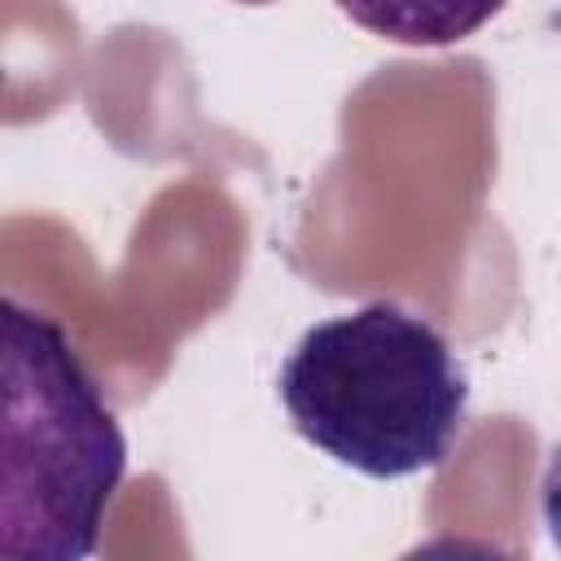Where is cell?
Masks as SVG:
<instances>
[{
  "label": "cell",
  "mask_w": 561,
  "mask_h": 561,
  "mask_svg": "<svg viewBox=\"0 0 561 561\" xmlns=\"http://www.w3.org/2000/svg\"><path fill=\"white\" fill-rule=\"evenodd\" d=\"M355 26L408 44V48H447L478 35L508 0H333Z\"/></svg>",
  "instance_id": "3"
},
{
  "label": "cell",
  "mask_w": 561,
  "mask_h": 561,
  "mask_svg": "<svg viewBox=\"0 0 561 561\" xmlns=\"http://www.w3.org/2000/svg\"><path fill=\"white\" fill-rule=\"evenodd\" d=\"M0 557L79 561L96 548L127 473V438L66 329L4 298Z\"/></svg>",
  "instance_id": "2"
},
{
  "label": "cell",
  "mask_w": 561,
  "mask_h": 561,
  "mask_svg": "<svg viewBox=\"0 0 561 561\" xmlns=\"http://www.w3.org/2000/svg\"><path fill=\"white\" fill-rule=\"evenodd\" d=\"M539 517L548 526V539L557 543L561 552V438L557 447L548 451V465H543V482H539Z\"/></svg>",
  "instance_id": "4"
},
{
  "label": "cell",
  "mask_w": 561,
  "mask_h": 561,
  "mask_svg": "<svg viewBox=\"0 0 561 561\" xmlns=\"http://www.w3.org/2000/svg\"><path fill=\"white\" fill-rule=\"evenodd\" d=\"M237 4H276V0H237Z\"/></svg>",
  "instance_id": "5"
},
{
  "label": "cell",
  "mask_w": 561,
  "mask_h": 561,
  "mask_svg": "<svg viewBox=\"0 0 561 561\" xmlns=\"http://www.w3.org/2000/svg\"><path fill=\"white\" fill-rule=\"evenodd\" d=\"M294 430L364 478L438 469L469 412V373L425 316L373 298L311 324L280 364Z\"/></svg>",
  "instance_id": "1"
}]
</instances>
